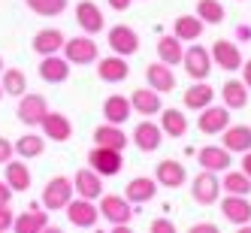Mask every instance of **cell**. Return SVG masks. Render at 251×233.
<instances>
[{
  "label": "cell",
  "instance_id": "obj_20",
  "mask_svg": "<svg viewBox=\"0 0 251 233\" xmlns=\"http://www.w3.org/2000/svg\"><path fill=\"white\" fill-rule=\"evenodd\" d=\"M73 194L79 197H88V200H100V194H103V176L91 167H85L73 176Z\"/></svg>",
  "mask_w": 251,
  "mask_h": 233
},
{
  "label": "cell",
  "instance_id": "obj_10",
  "mask_svg": "<svg viewBox=\"0 0 251 233\" xmlns=\"http://www.w3.org/2000/svg\"><path fill=\"white\" fill-rule=\"evenodd\" d=\"M230 124V109L227 106H203L200 109V118H197V128H200V133L206 136H215V133H221L224 128Z\"/></svg>",
  "mask_w": 251,
  "mask_h": 233
},
{
  "label": "cell",
  "instance_id": "obj_36",
  "mask_svg": "<svg viewBox=\"0 0 251 233\" xmlns=\"http://www.w3.org/2000/svg\"><path fill=\"white\" fill-rule=\"evenodd\" d=\"M182 55H185V49H182V40L178 37H160L157 40V58L176 67V64H182Z\"/></svg>",
  "mask_w": 251,
  "mask_h": 233
},
{
  "label": "cell",
  "instance_id": "obj_32",
  "mask_svg": "<svg viewBox=\"0 0 251 233\" xmlns=\"http://www.w3.org/2000/svg\"><path fill=\"white\" fill-rule=\"evenodd\" d=\"M212 100H215V88L206 85V79H200V82H194L188 91H185V109L200 112L203 106H209Z\"/></svg>",
  "mask_w": 251,
  "mask_h": 233
},
{
  "label": "cell",
  "instance_id": "obj_38",
  "mask_svg": "<svg viewBox=\"0 0 251 233\" xmlns=\"http://www.w3.org/2000/svg\"><path fill=\"white\" fill-rule=\"evenodd\" d=\"M197 15H200L203 25H221L224 22L221 0H197Z\"/></svg>",
  "mask_w": 251,
  "mask_h": 233
},
{
  "label": "cell",
  "instance_id": "obj_28",
  "mask_svg": "<svg viewBox=\"0 0 251 233\" xmlns=\"http://www.w3.org/2000/svg\"><path fill=\"white\" fill-rule=\"evenodd\" d=\"M146 82H149V88H154V91L167 94V91H173V88H176V73H173L170 64L157 61V64H149L146 67Z\"/></svg>",
  "mask_w": 251,
  "mask_h": 233
},
{
  "label": "cell",
  "instance_id": "obj_41",
  "mask_svg": "<svg viewBox=\"0 0 251 233\" xmlns=\"http://www.w3.org/2000/svg\"><path fill=\"white\" fill-rule=\"evenodd\" d=\"M149 227H151V233H176V224L170 218H154Z\"/></svg>",
  "mask_w": 251,
  "mask_h": 233
},
{
  "label": "cell",
  "instance_id": "obj_31",
  "mask_svg": "<svg viewBox=\"0 0 251 233\" xmlns=\"http://www.w3.org/2000/svg\"><path fill=\"white\" fill-rule=\"evenodd\" d=\"M221 100L227 109H245V103H248V85L242 79H227L221 85Z\"/></svg>",
  "mask_w": 251,
  "mask_h": 233
},
{
  "label": "cell",
  "instance_id": "obj_26",
  "mask_svg": "<svg viewBox=\"0 0 251 233\" xmlns=\"http://www.w3.org/2000/svg\"><path fill=\"white\" fill-rule=\"evenodd\" d=\"M221 146L233 155V152H251V128L248 124H227V128L221 130Z\"/></svg>",
  "mask_w": 251,
  "mask_h": 233
},
{
  "label": "cell",
  "instance_id": "obj_1",
  "mask_svg": "<svg viewBox=\"0 0 251 233\" xmlns=\"http://www.w3.org/2000/svg\"><path fill=\"white\" fill-rule=\"evenodd\" d=\"M97 209H100V218H106L112 227H127L133 221V215H136L133 203L127 197H121V194H100Z\"/></svg>",
  "mask_w": 251,
  "mask_h": 233
},
{
  "label": "cell",
  "instance_id": "obj_12",
  "mask_svg": "<svg viewBox=\"0 0 251 233\" xmlns=\"http://www.w3.org/2000/svg\"><path fill=\"white\" fill-rule=\"evenodd\" d=\"M97 76H100V82L118 85V82H124L130 76V64H127V58H121V55L112 52L109 58H97Z\"/></svg>",
  "mask_w": 251,
  "mask_h": 233
},
{
  "label": "cell",
  "instance_id": "obj_19",
  "mask_svg": "<svg viewBox=\"0 0 251 233\" xmlns=\"http://www.w3.org/2000/svg\"><path fill=\"white\" fill-rule=\"evenodd\" d=\"M197 164H200V170H209V173H224L230 170L233 157L224 146H203L197 152Z\"/></svg>",
  "mask_w": 251,
  "mask_h": 233
},
{
  "label": "cell",
  "instance_id": "obj_6",
  "mask_svg": "<svg viewBox=\"0 0 251 233\" xmlns=\"http://www.w3.org/2000/svg\"><path fill=\"white\" fill-rule=\"evenodd\" d=\"M182 67H185V73L194 79V82H200V79H209V73H212V55H209V49L206 46H191V49H185V55H182Z\"/></svg>",
  "mask_w": 251,
  "mask_h": 233
},
{
  "label": "cell",
  "instance_id": "obj_47",
  "mask_svg": "<svg viewBox=\"0 0 251 233\" xmlns=\"http://www.w3.org/2000/svg\"><path fill=\"white\" fill-rule=\"evenodd\" d=\"M194 233H215V224H194Z\"/></svg>",
  "mask_w": 251,
  "mask_h": 233
},
{
  "label": "cell",
  "instance_id": "obj_8",
  "mask_svg": "<svg viewBox=\"0 0 251 233\" xmlns=\"http://www.w3.org/2000/svg\"><path fill=\"white\" fill-rule=\"evenodd\" d=\"M49 112V103L43 94H22L19 97V109H15V115H19V121L25 124V128H40V121L46 118Z\"/></svg>",
  "mask_w": 251,
  "mask_h": 233
},
{
  "label": "cell",
  "instance_id": "obj_21",
  "mask_svg": "<svg viewBox=\"0 0 251 233\" xmlns=\"http://www.w3.org/2000/svg\"><path fill=\"white\" fill-rule=\"evenodd\" d=\"M64 30H58V27H43V30H37L33 33V40H30V49L37 52V55L43 58V55H58V52L64 49Z\"/></svg>",
  "mask_w": 251,
  "mask_h": 233
},
{
  "label": "cell",
  "instance_id": "obj_42",
  "mask_svg": "<svg viewBox=\"0 0 251 233\" xmlns=\"http://www.w3.org/2000/svg\"><path fill=\"white\" fill-rule=\"evenodd\" d=\"M9 157H15V149H12V142L6 136H0V164H6Z\"/></svg>",
  "mask_w": 251,
  "mask_h": 233
},
{
  "label": "cell",
  "instance_id": "obj_49",
  "mask_svg": "<svg viewBox=\"0 0 251 233\" xmlns=\"http://www.w3.org/2000/svg\"><path fill=\"white\" fill-rule=\"evenodd\" d=\"M0 97H3V88H0Z\"/></svg>",
  "mask_w": 251,
  "mask_h": 233
},
{
  "label": "cell",
  "instance_id": "obj_18",
  "mask_svg": "<svg viewBox=\"0 0 251 233\" xmlns=\"http://www.w3.org/2000/svg\"><path fill=\"white\" fill-rule=\"evenodd\" d=\"M43 128V136H49L51 142H67L70 136H73V121H70L64 112H46V118L40 121Z\"/></svg>",
  "mask_w": 251,
  "mask_h": 233
},
{
  "label": "cell",
  "instance_id": "obj_15",
  "mask_svg": "<svg viewBox=\"0 0 251 233\" xmlns=\"http://www.w3.org/2000/svg\"><path fill=\"white\" fill-rule=\"evenodd\" d=\"M209 55H212V64H218L224 73H233V70L242 67V52H239L236 43H230V40H218L209 49Z\"/></svg>",
  "mask_w": 251,
  "mask_h": 233
},
{
  "label": "cell",
  "instance_id": "obj_45",
  "mask_svg": "<svg viewBox=\"0 0 251 233\" xmlns=\"http://www.w3.org/2000/svg\"><path fill=\"white\" fill-rule=\"evenodd\" d=\"M106 3H109L115 12H124V9H127V6L133 3V0H106Z\"/></svg>",
  "mask_w": 251,
  "mask_h": 233
},
{
  "label": "cell",
  "instance_id": "obj_48",
  "mask_svg": "<svg viewBox=\"0 0 251 233\" xmlns=\"http://www.w3.org/2000/svg\"><path fill=\"white\" fill-rule=\"evenodd\" d=\"M0 73H3V58H0Z\"/></svg>",
  "mask_w": 251,
  "mask_h": 233
},
{
  "label": "cell",
  "instance_id": "obj_25",
  "mask_svg": "<svg viewBox=\"0 0 251 233\" xmlns=\"http://www.w3.org/2000/svg\"><path fill=\"white\" fill-rule=\"evenodd\" d=\"M3 182L15 191V194H22V191H27L30 188V170H27V164H25V157L22 160H15V157H9L6 164H3Z\"/></svg>",
  "mask_w": 251,
  "mask_h": 233
},
{
  "label": "cell",
  "instance_id": "obj_27",
  "mask_svg": "<svg viewBox=\"0 0 251 233\" xmlns=\"http://www.w3.org/2000/svg\"><path fill=\"white\" fill-rule=\"evenodd\" d=\"M94 146H106V149H118V152H124L127 149V133L121 130V124H100V128H94Z\"/></svg>",
  "mask_w": 251,
  "mask_h": 233
},
{
  "label": "cell",
  "instance_id": "obj_40",
  "mask_svg": "<svg viewBox=\"0 0 251 233\" xmlns=\"http://www.w3.org/2000/svg\"><path fill=\"white\" fill-rule=\"evenodd\" d=\"M12 221H15V212L9 203H0V233H6L12 230Z\"/></svg>",
  "mask_w": 251,
  "mask_h": 233
},
{
  "label": "cell",
  "instance_id": "obj_4",
  "mask_svg": "<svg viewBox=\"0 0 251 233\" xmlns=\"http://www.w3.org/2000/svg\"><path fill=\"white\" fill-rule=\"evenodd\" d=\"M64 58L70 64L76 67H88V64H97L100 52H97V43L88 37V33H82V37H73V40H64Z\"/></svg>",
  "mask_w": 251,
  "mask_h": 233
},
{
  "label": "cell",
  "instance_id": "obj_14",
  "mask_svg": "<svg viewBox=\"0 0 251 233\" xmlns=\"http://www.w3.org/2000/svg\"><path fill=\"white\" fill-rule=\"evenodd\" d=\"M160 142H164V130H160V124H154L151 118H142L133 128V146L139 152H157Z\"/></svg>",
  "mask_w": 251,
  "mask_h": 233
},
{
  "label": "cell",
  "instance_id": "obj_7",
  "mask_svg": "<svg viewBox=\"0 0 251 233\" xmlns=\"http://www.w3.org/2000/svg\"><path fill=\"white\" fill-rule=\"evenodd\" d=\"M88 167L97 170L103 179L106 176H118L121 167H124V157L118 149H106V146H94L91 152H88Z\"/></svg>",
  "mask_w": 251,
  "mask_h": 233
},
{
  "label": "cell",
  "instance_id": "obj_29",
  "mask_svg": "<svg viewBox=\"0 0 251 233\" xmlns=\"http://www.w3.org/2000/svg\"><path fill=\"white\" fill-rule=\"evenodd\" d=\"M130 97H124V94H109L103 100V118L109 121V124H124L130 118Z\"/></svg>",
  "mask_w": 251,
  "mask_h": 233
},
{
  "label": "cell",
  "instance_id": "obj_43",
  "mask_svg": "<svg viewBox=\"0 0 251 233\" xmlns=\"http://www.w3.org/2000/svg\"><path fill=\"white\" fill-rule=\"evenodd\" d=\"M12 194H15V191H12L6 182H0V203H12Z\"/></svg>",
  "mask_w": 251,
  "mask_h": 233
},
{
  "label": "cell",
  "instance_id": "obj_13",
  "mask_svg": "<svg viewBox=\"0 0 251 233\" xmlns=\"http://www.w3.org/2000/svg\"><path fill=\"white\" fill-rule=\"evenodd\" d=\"M46 227H49V212L40 203H30L22 215H15V221H12L15 233H40Z\"/></svg>",
  "mask_w": 251,
  "mask_h": 233
},
{
  "label": "cell",
  "instance_id": "obj_30",
  "mask_svg": "<svg viewBox=\"0 0 251 233\" xmlns=\"http://www.w3.org/2000/svg\"><path fill=\"white\" fill-rule=\"evenodd\" d=\"M160 115V130H164V136H170V139H182L185 133H188V118H185V112H178V109H160L157 112Z\"/></svg>",
  "mask_w": 251,
  "mask_h": 233
},
{
  "label": "cell",
  "instance_id": "obj_24",
  "mask_svg": "<svg viewBox=\"0 0 251 233\" xmlns=\"http://www.w3.org/2000/svg\"><path fill=\"white\" fill-rule=\"evenodd\" d=\"M157 179H149V176H136V179H130L127 182V188H124V197L133 203V206H139V203H149V200H154L157 197Z\"/></svg>",
  "mask_w": 251,
  "mask_h": 233
},
{
  "label": "cell",
  "instance_id": "obj_5",
  "mask_svg": "<svg viewBox=\"0 0 251 233\" xmlns=\"http://www.w3.org/2000/svg\"><path fill=\"white\" fill-rule=\"evenodd\" d=\"M191 197L200 206H212V203H218V197H221V179L218 173H209V170H200L194 176V182H191Z\"/></svg>",
  "mask_w": 251,
  "mask_h": 233
},
{
  "label": "cell",
  "instance_id": "obj_46",
  "mask_svg": "<svg viewBox=\"0 0 251 233\" xmlns=\"http://www.w3.org/2000/svg\"><path fill=\"white\" fill-rule=\"evenodd\" d=\"M242 173L251 176V152H242Z\"/></svg>",
  "mask_w": 251,
  "mask_h": 233
},
{
  "label": "cell",
  "instance_id": "obj_9",
  "mask_svg": "<svg viewBox=\"0 0 251 233\" xmlns=\"http://www.w3.org/2000/svg\"><path fill=\"white\" fill-rule=\"evenodd\" d=\"M106 40H109V49L115 52V55H121V58H130V55H136V52H139V33L130 25H115V27H109Z\"/></svg>",
  "mask_w": 251,
  "mask_h": 233
},
{
  "label": "cell",
  "instance_id": "obj_35",
  "mask_svg": "<svg viewBox=\"0 0 251 233\" xmlns=\"http://www.w3.org/2000/svg\"><path fill=\"white\" fill-rule=\"evenodd\" d=\"M0 88H3V94L9 97H22L27 91V76L25 70H15V67H3V73H0Z\"/></svg>",
  "mask_w": 251,
  "mask_h": 233
},
{
  "label": "cell",
  "instance_id": "obj_3",
  "mask_svg": "<svg viewBox=\"0 0 251 233\" xmlns=\"http://www.w3.org/2000/svg\"><path fill=\"white\" fill-rule=\"evenodd\" d=\"M64 212H67V221L73 227H82V230H91L100 221V209H97L94 200H88V197H73V200L64 206Z\"/></svg>",
  "mask_w": 251,
  "mask_h": 233
},
{
  "label": "cell",
  "instance_id": "obj_11",
  "mask_svg": "<svg viewBox=\"0 0 251 233\" xmlns=\"http://www.w3.org/2000/svg\"><path fill=\"white\" fill-rule=\"evenodd\" d=\"M76 22L79 27L88 33V37H94L106 27V19H103V9L94 3V0H79L76 3Z\"/></svg>",
  "mask_w": 251,
  "mask_h": 233
},
{
  "label": "cell",
  "instance_id": "obj_16",
  "mask_svg": "<svg viewBox=\"0 0 251 233\" xmlns=\"http://www.w3.org/2000/svg\"><path fill=\"white\" fill-rule=\"evenodd\" d=\"M70 64L61 52L58 55H43V61H40V79L43 82H49V85H61V82H67L70 79Z\"/></svg>",
  "mask_w": 251,
  "mask_h": 233
},
{
  "label": "cell",
  "instance_id": "obj_33",
  "mask_svg": "<svg viewBox=\"0 0 251 233\" xmlns=\"http://www.w3.org/2000/svg\"><path fill=\"white\" fill-rule=\"evenodd\" d=\"M12 149H15L19 157L33 160V157H40L46 152V136L43 133H25V136H19V139L12 142Z\"/></svg>",
  "mask_w": 251,
  "mask_h": 233
},
{
  "label": "cell",
  "instance_id": "obj_22",
  "mask_svg": "<svg viewBox=\"0 0 251 233\" xmlns=\"http://www.w3.org/2000/svg\"><path fill=\"white\" fill-rule=\"evenodd\" d=\"M130 109L139 112L142 118L157 115L160 109H164V103H160V91H154V88H136V91L130 94Z\"/></svg>",
  "mask_w": 251,
  "mask_h": 233
},
{
  "label": "cell",
  "instance_id": "obj_17",
  "mask_svg": "<svg viewBox=\"0 0 251 233\" xmlns=\"http://www.w3.org/2000/svg\"><path fill=\"white\" fill-rule=\"evenodd\" d=\"M154 179H157V185H160V188H182V185L188 182V170H185L182 160L167 157V160H160V164H157Z\"/></svg>",
  "mask_w": 251,
  "mask_h": 233
},
{
  "label": "cell",
  "instance_id": "obj_23",
  "mask_svg": "<svg viewBox=\"0 0 251 233\" xmlns=\"http://www.w3.org/2000/svg\"><path fill=\"white\" fill-rule=\"evenodd\" d=\"M221 215L230 221V224H248L251 221V203L248 197H239V194H227L221 200Z\"/></svg>",
  "mask_w": 251,
  "mask_h": 233
},
{
  "label": "cell",
  "instance_id": "obj_39",
  "mask_svg": "<svg viewBox=\"0 0 251 233\" xmlns=\"http://www.w3.org/2000/svg\"><path fill=\"white\" fill-rule=\"evenodd\" d=\"M67 3H70V0H25V6L30 12L43 15V19H55V15H61L67 9Z\"/></svg>",
  "mask_w": 251,
  "mask_h": 233
},
{
  "label": "cell",
  "instance_id": "obj_44",
  "mask_svg": "<svg viewBox=\"0 0 251 233\" xmlns=\"http://www.w3.org/2000/svg\"><path fill=\"white\" fill-rule=\"evenodd\" d=\"M239 70H242V82L248 85V91H251V61H242Z\"/></svg>",
  "mask_w": 251,
  "mask_h": 233
},
{
  "label": "cell",
  "instance_id": "obj_37",
  "mask_svg": "<svg viewBox=\"0 0 251 233\" xmlns=\"http://www.w3.org/2000/svg\"><path fill=\"white\" fill-rule=\"evenodd\" d=\"M221 191H227V194H239V197H248V194H251V176L224 170V179H221Z\"/></svg>",
  "mask_w": 251,
  "mask_h": 233
},
{
  "label": "cell",
  "instance_id": "obj_34",
  "mask_svg": "<svg viewBox=\"0 0 251 233\" xmlns=\"http://www.w3.org/2000/svg\"><path fill=\"white\" fill-rule=\"evenodd\" d=\"M203 33V22L200 15H178L173 22V37H178L182 43H191V40H200Z\"/></svg>",
  "mask_w": 251,
  "mask_h": 233
},
{
  "label": "cell",
  "instance_id": "obj_2",
  "mask_svg": "<svg viewBox=\"0 0 251 233\" xmlns=\"http://www.w3.org/2000/svg\"><path fill=\"white\" fill-rule=\"evenodd\" d=\"M70 200H73V179H67V176L49 179L46 188H43V209L46 212H61Z\"/></svg>",
  "mask_w": 251,
  "mask_h": 233
}]
</instances>
